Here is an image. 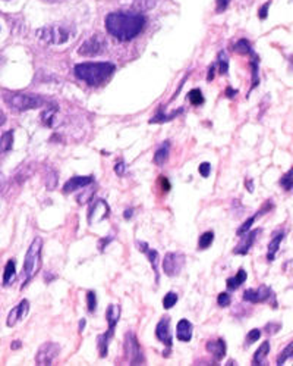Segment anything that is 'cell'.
Listing matches in <instances>:
<instances>
[{
  "label": "cell",
  "mask_w": 293,
  "mask_h": 366,
  "mask_svg": "<svg viewBox=\"0 0 293 366\" xmlns=\"http://www.w3.org/2000/svg\"><path fill=\"white\" fill-rule=\"evenodd\" d=\"M145 25V18L133 12H113L106 18L107 31L119 42H129L138 35Z\"/></svg>",
  "instance_id": "obj_1"
},
{
  "label": "cell",
  "mask_w": 293,
  "mask_h": 366,
  "mask_svg": "<svg viewBox=\"0 0 293 366\" xmlns=\"http://www.w3.org/2000/svg\"><path fill=\"white\" fill-rule=\"evenodd\" d=\"M78 79L85 81L88 86H100L107 81L114 72V65L110 62H90V64H80L73 69Z\"/></svg>",
  "instance_id": "obj_2"
},
{
  "label": "cell",
  "mask_w": 293,
  "mask_h": 366,
  "mask_svg": "<svg viewBox=\"0 0 293 366\" xmlns=\"http://www.w3.org/2000/svg\"><path fill=\"white\" fill-rule=\"evenodd\" d=\"M42 252H43V240L40 237H35L34 241L30 244L28 252L25 256V262H24V268H23V284L21 287L24 288L37 274L40 271L42 268Z\"/></svg>",
  "instance_id": "obj_3"
},
{
  "label": "cell",
  "mask_w": 293,
  "mask_h": 366,
  "mask_svg": "<svg viewBox=\"0 0 293 366\" xmlns=\"http://www.w3.org/2000/svg\"><path fill=\"white\" fill-rule=\"evenodd\" d=\"M73 34H75V31L72 27L62 25V24L44 27L37 31V37L40 38L42 42H44L47 45H56V46L68 43L73 37Z\"/></svg>",
  "instance_id": "obj_4"
},
{
  "label": "cell",
  "mask_w": 293,
  "mask_h": 366,
  "mask_svg": "<svg viewBox=\"0 0 293 366\" xmlns=\"http://www.w3.org/2000/svg\"><path fill=\"white\" fill-rule=\"evenodd\" d=\"M5 102L18 112H25L30 109L42 108L44 101L37 94H25V93H8L5 94Z\"/></svg>",
  "instance_id": "obj_5"
},
{
  "label": "cell",
  "mask_w": 293,
  "mask_h": 366,
  "mask_svg": "<svg viewBox=\"0 0 293 366\" xmlns=\"http://www.w3.org/2000/svg\"><path fill=\"white\" fill-rule=\"evenodd\" d=\"M125 355L131 365H144L145 363V356H144V352L138 343V338H136L135 334H132V333H128L125 336Z\"/></svg>",
  "instance_id": "obj_6"
},
{
  "label": "cell",
  "mask_w": 293,
  "mask_h": 366,
  "mask_svg": "<svg viewBox=\"0 0 293 366\" xmlns=\"http://www.w3.org/2000/svg\"><path fill=\"white\" fill-rule=\"evenodd\" d=\"M59 353H61V345L53 341L44 343L40 349H38L35 355V363L37 365H52Z\"/></svg>",
  "instance_id": "obj_7"
},
{
  "label": "cell",
  "mask_w": 293,
  "mask_h": 366,
  "mask_svg": "<svg viewBox=\"0 0 293 366\" xmlns=\"http://www.w3.org/2000/svg\"><path fill=\"white\" fill-rule=\"evenodd\" d=\"M185 255L182 253H167L163 259V271L169 277H178L185 265Z\"/></svg>",
  "instance_id": "obj_8"
},
{
  "label": "cell",
  "mask_w": 293,
  "mask_h": 366,
  "mask_svg": "<svg viewBox=\"0 0 293 366\" xmlns=\"http://www.w3.org/2000/svg\"><path fill=\"white\" fill-rule=\"evenodd\" d=\"M107 47L106 43V38L103 35L95 34L91 38H88L87 42H84V45L78 50L81 56H97V55H102Z\"/></svg>",
  "instance_id": "obj_9"
},
{
  "label": "cell",
  "mask_w": 293,
  "mask_h": 366,
  "mask_svg": "<svg viewBox=\"0 0 293 366\" xmlns=\"http://www.w3.org/2000/svg\"><path fill=\"white\" fill-rule=\"evenodd\" d=\"M244 300L249 302V303H267V302L273 300L275 303H277L275 293H273L271 288L267 285H261V287L256 288V290L249 288V290H246L244 293Z\"/></svg>",
  "instance_id": "obj_10"
},
{
  "label": "cell",
  "mask_w": 293,
  "mask_h": 366,
  "mask_svg": "<svg viewBox=\"0 0 293 366\" xmlns=\"http://www.w3.org/2000/svg\"><path fill=\"white\" fill-rule=\"evenodd\" d=\"M155 337L160 343H163L166 348L170 350L173 345V337H172V328H170V318L169 316H163L157 326H155Z\"/></svg>",
  "instance_id": "obj_11"
},
{
  "label": "cell",
  "mask_w": 293,
  "mask_h": 366,
  "mask_svg": "<svg viewBox=\"0 0 293 366\" xmlns=\"http://www.w3.org/2000/svg\"><path fill=\"white\" fill-rule=\"evenodd\" d=\"M245 234H246V233H245ZM260 234H261V229H260V228H257V229H252V228H251V229L248 231V234L241 240V243L233 248V253H234V255H241V256L248 255L251 247L253 246V243L257 241V239H258Z\"/></svg>",
  "instance_id": "obj_12"
},
{
  "label": "cell",
  "mask_w": 293,
  "mask_h": 366,
  "mask_svg": "<svg viewBox=\"0 0 293 366\" xmlns=\"http://www.w3.org/2000/svg\"><path fill=\"white\" fill-rule=\"evenodd\" d=\"M109 214H110L109 205H107L104 200H97V202L91 206V209H90V212H88L87 221H88L90 225H92V224H95V222L103 221L104 218H107Z\"/></svg>",
  "instance_id": "obj_13"
},
{
  "label": "cell",
  "mask_w": 293,
  "mask_h": 366,
  "mask_svg": "<svg viewBox=\"0 0 293 366\" xmlns=\"http://www.w3.org/2000/svg\"><path fill=\"white\" fill-rule=\"evenodd\" d=\"M30 314V302L27 299H24L18 306H15L13 309L9 312L8 319H6V325L8 326H15L19 321H23L27 315Z\"/></svg>",
  "instance_id": "obj_14"
},
{
  "label": "cell",
  "mask_w": 293,
  "mask_h": 366,
  "mask_svg": "<svg viewBox=\"0 0 293 366\" xmlns=\"http://www.w3.org/2000/svg\"><path fill=\"white\" fill-rule=\"evenodd\" d=\"M207 352L214 358L216 362H220L226 356V343L223 338L210 340L207 343Z\"/></svg>",
  "instance_id": "obj_15"
},
{
  "label": "cell",
  "mask_w": 293,
  "mask_h": 366,
  "mask_svg": "<svg viewBox=\"0 0 293 366\" xmlns=\"http://www.w3.org/2000/svg\"><path fill=\"white\" fill-rule=\"evenodd\" d=\"M94 183L92 177H73L68 180L64 185V193H73L83 187H88Z\"/></svg>",
  "instance_id": "obj_16"
},
{
  "label": "cell",
  "mask_w": 293,
  "mask_h": 366,
  "mask_svg": "<svg viewBox=\"0 0 293 366\" xmlns=\"http://www.w3.org/2000/svg\"><path fill=\"white\" fill-rule=\"evenodd\" d=\"M114 336V328H109L104 334L99 336L97 338V348H99V355L100 358H106L109 353V343Z\"/></svg>",
  "instance_id": "obj_17"
},
{
  "label": "cell",
  "mask_w": 293,
  "mask_h": 366,
  "mask_svg": "<svg viewBox=\"0 0 293 366\" xmlns=\"http://www.w3.org/2000/svg\"><path fill=\"white\" fill-rule=\"evenodd\" d=\"M192 333H193V326L188 319H181L178 324V328H176V334H178V338L181 341H191L192 338Z\"/></svg>",
  "instance_id": "obj_18"
},
{
  "label": "cell",
  "mask_w": 293,
  "mask_h": 366,
  "mask_svg": "<svg viewBox=\"0 0 293 366\" xmlns=\"http://www.w3.org/2000/svg\"><path fill=\"white\" fill-rule=\"evenodd\" d=\"M285 236H286L285 231H280V233L275 234V237H273V240L270 241V244H268V253H267V259H268V262H273V261L276 259V255H277V252H279L280 243L283 241Z\"/></svg>",
  "instance_id": "obj_19"
},
{
  "label": "cell",
  "mask_w": 293,
  "mask_h": 366,
  "mask_svg": "<svg viewBox=\"0 0 293 366\" xmlns=\"http://www.w3.org/2000/svg\"><path fill=\"white\" fill-rule=\"evenodd\" d=\"M169 156H170V142L166 140V142L162 143V146L157 149V151H155L154 164L162 166V165H165L167 162Z\"/></svg>",
  "instance_id": "obj_20"
},
{
  "label": "cell",
  "mask_w": 293,
  "mask_h": 366,
  "mask_svg": "<svg viewBox=\"0 0 293 366\" xmlns=\"http://www.w3.org/2000/svg\"><path fill=\"white\" fill-rule=\"evenodd\" d=\"M271 207H273V205H271V203H268L265 209L263 207V209H261L260 212H257V214H256V215H253V217H251L249 219H246V221H245V222H244V224H242V225L239 227V229L237 231V234H238V236H244L245 233H248V231H249V229L252 228L253 222H256V221L258 219V217H260V215H263V214H265V212H268V210H270Z\"/></svg>",
  "instance_id": "obj_21"
},
{
  "label": "cell",
  "mask_w": 293,
  "mask_h": 366,
  "mask_svg": "<svg viewBox=\"0 0 293 366\" xmlns=\"http://www.w3.org/2000/svg\"><path fill=\"white\" fill-rule=\"evenodd\" d=\"M106 319L109 324V328H114L117 321L121 319V306L119 304H109L107 312H106Z\"/></svg>",
  "instance_id": "obj_22"
},
{
  "label": "cell",
  "mask_w": 293,
  "mask_h": 366,
  "mask_svg": "<svg viewBox=\"0 0 293 366\" xmlns=\"http://www.w3.org/2000/svg\"><path fill=\"white\" fill-rule=\"evenodd\" d=\"M270 353V343L268 341H264L260 348L256 350V353H253L252 356V365L256 366H260L264 363V359L268 356Z\"/></svg>",
  "instance_id": "obj_23"
},
{
  "label": "cell",
  "mask_w": 293,
  "mask_h": 366,
  "mask_svg": "<svg viewBox=\"0 0 293 366\" xmlns=\"http://www.w3.org/2000/svg\"><path fill=\"white\" fill-rule=\"evenodd\" d=\"M246 271L245 269H239V271L237 273V275L234 277H232V278H229L227 281H226V285H227V288L229 290H238V288L246 281Z\"/></svg>",
  "instance_id": "obj_24"
},
{
  "label": "cell",
  "mask_w": 293,
  "mask_h": 366,
  "mask_svg": "<svg viewBox=\"0 0 293 366\" xmlns=\"http://www.w3.org/2000/svg\"><path fill=\"white\" fill-rule=\"evenodd\" d=\"M182 112H184V109H178V110H174V112L170 113V115H166L165 112L159 110L157 113H155V117H153V118L150 120V124H163V122L172 121V120H174L176 117H178V115H181Z\"/></svg>",
  "instance_id": "obj_25"
},
{
  "label": "cell",
  "mask_w": 293,
  "mask_h": 366,
  "mask_svg": "<svg viewBox=\"0 0 293 366\" xmlns=\"http://www.w3.org/2000/svg\"><path fill=\"white\" fill-rule=\"evenodd\" d=\"M15 280H16V266H15V261L11 259L6 263L5 273H4V285H11Z\"/></svg>",
  "instance_id": "obj_26"
},
{
  "label": "cell",
  "mask_w": 293,
  "mask_h": 366,
  "mask_svg": "<svg viewBox=\"0 0 293 366\" xmlns=\"http://www.w3.org/2000/svg\"><path fill=\"white\" fill-rule=\"evenodd\" d=\"M12 146H13V131H8L2 134V137H0V155L9 151Z\"/></svg>",
  "instance_id": "obj_27"
},
{
  "label": "cell",
  "mask_w": 293,
  "mask_h": 366,
  "mask_svg": "<svg viewBox=\"0 0 293 366\" xmlns=\"http://www.w3.org/2000/svg\"><path fill=\"white\" fill-rule=\"evenodd\" d=\"M145 255H147V258H148V261H150V263H151V268L154 269V273H155V282L159 284V281H160L159 268H157V263H159V253L155 252V250H148V248H147Z\"/></svg>",
  "instance_id": "obj_28"
},
{
  "label": "cell",
  "mask_w": 293,
  "mask_h": 366,
  "mask_svg": "<svg viewBox=\"0 0 293 366\" xmlns=\"http://www.w3.org/2000/svg\"><path fill=\"white\" fill-rule=\"evenodd\" d=\"M213 241H214V233L213 231H207V233H204L198 240V248L205 250L213 244Z\"/></svg>",
  "instance_id": "obj_29"
},
{
  "label": "cell",
  "mask_w": 293,
  "mask_h": 366,
  "mask_svg": "<svg viewBox=\"0 0 293 366\" xmlns=\"http://www.w3.org/2000/svg\"><path fill=\"white\" fill-rule=\"evenodd\" d=\"M188 98H189V101H191V103H192L193 106H200V105L204 103V96H203V93H201L200 88L192 90V91L188 94Z\"/></svg>",
  "instance_id": "obj_30"
},
{
  "label": "cell",
  "mask_w": 293,
  "mask_h": 366,
  "mask_svg": "<svg viewBox=\"0 0 293 366\" xmlns=\"http://www.w3.org/2000/svg\"><path fill=\"white\" fill-rule=\"evenodd\" d=\"M178 294L176 293H173V292H170V293H167L166 296H165V299H163V307L166 311H169V309H172V307L178 303Z\"/></svg>",
  "instance_id": "obj_31"
},
{
  "label": "cell",
  "mask_w": 293,
  "mask_h": 366,
  "mask_svg": "<svg viewBox=\"0 0 293 366\" xmlns=\"http://www.w3.org/2000/svg\"><path fill=\"white\" fill-rule=\"evenodd\" d=\"M234 52L241 53V55H251L252 53V47L248 43V40H239L237 45H234Z\"/></svg>",
  "instance_id": "obj_32"
},
{
  "label": "cell",
  "mask_w": 293,
  "mask_h": 366,
  "mask_svg": "<svg viewBox=\"0 0 293 366\" xmlns=\"http://www.w3.org/2000/svg\"><path fill=\"white\" fill-rule=\"evenodd\" d=\"M280 185L283 187L285 191H292V187H293V171L290 169L287 174L283 176V178L280 180Z\"/></svg>",
  "instance_id": "obj_33"
},
{
  "label": "cell",
  "mask_w": 293,
  "mask_h": 366,
  "mask_svg": "<svg viewBox=\"0 0 293 366\" xmlns=\"http://www.w3.org/2000/svg\"><path fill=\"white\" fill-rule=\"evenodd\" d=\"M54 113H56V110H53L52 108L50 109H47L46 112H43V115H42V120H43V122H44V125L46 127H53L54 124Z\"/></svg>",
  "instance_id": "obj_34"
},
{
  "label": "cell",
  "mask_w": 293,
  "mask_h": 366,
  "mask_svg": "<svg viewBox=\"0 0 293 366\" xmlns=\"http://www.w3.org/2000/svg\"><path fill=\"white\" fill-rule=\"evenodd\" d=\"M87 307H88V312H95L97 309V294L94 292H88L87 293Z\"/></svg>",
  "instance_id": "obj_35"
},
{
  "label": "cell",
  "mask_w": 293,
  "mask_h": 366,
  "mask_svg": "<svg viewBox=\"0 0 293 366\" xmlns=\"http://www.w3.org/2000/svg\"><path fill=\"white\" fill-rule=\"evenodd\" d=\"M292 355H293V344L289 343L287 348H285V350L282 352V355L279 356V360H277V365H283L287 359H292Z\"/></svg>",
  "instance_id": "obj_36"
},
{
  "label": "cell",
  "mask_w": 293,
  "mask_h": 366,
  "mask_svg": "<svg viewBox=\"0 0 293 366\" xmlns=\"http://www.w3.org/2000/svg\"><path fill=\"white\" fill-rule=\"evenodd\" d=\"M219 69H220L222 75H225L229 69V59L225 52H220V55H219Z\"/></svg>",
  "instance_id": "obj_37"
},
{
  "label": "cell",
  "mask_w": 293,
  "mask_h": 366,
  "mask_svg": "<svg viewBox=\"0 0 293 366\" xmlns=\"http://www.w3.org/2000/svg\"><path fill=\"white\" fill-rule=\"evenodd\" d=\"M260 337H261V330H252V331H249L248 333V336H246V345H249V344H253L256 341H258L260 340Z\"/></svg>",
  "instance_id": "obj_38"
},
{
  "label": "cell",
  "mask_w": 293,
  "mask_h": 366,
  "mask_svg": "<svg viewBox=\"0 0 293 366\" xmlns=\"http://www.w3.org/2000/svg\"><path fill=\"white\" fill-rule=\"evenodd\" d=\"M198 171H200V176H201V177L208 178L210 174H211V165H210V162H203V164L200 165Z\"/></svg>",
  "instance_id": "obj_39"
},
{
  "label": "cell",
  "mask_w": 293,
  "mask_h": 366,
  "mask_svg": "<svg viewBox=\"0 0 293 366\" xmlns=\"http://www.w3.org/2000/svg\"><path fill=\"white\" fill-rule=\"evenodd\" d=\"M230 294L229 293H220L217 297V303L220 307H227L230 304Z\"/></svg>",
  "instance_id": "obj_40"
},
{
  "label": "cell",
  "mask_w": 293,
  "mask_h": 366,
  "mask_svg": "<svg viewBox=\"0 0 293 366\" xmlns=\"http://www.w3.org/2000/svg\"><path fill=\"white\" fill-rule=\"evenodd\" d=\"M94 196V190L88 191V193H83V195H80V198H78V202H80L81 205H85L87 202H90Z\"/></svg>",
  "instance_id": "obj_41"
},
{
  "label": "cell",
  "mask_w": 293,
  "mask_h": 366,
  "mask_svg": "<svg viewBox=\"0 0 293 366\" xmlns=\"http://www.w3.org/2000/svg\"><path fill=\"white\" fill-rule=\"evenodd\" d=\"M125 169H126V165L121 161V162H117L116 165H114V172H116V176H119V177H122L124 174H125Z\"/></svg>",
  "instance_id": "obj_42"
},
{
  "label": "cell",
  "mask_w": 293,
  "mask_h": 366,
  "mask_svg": "<svg viewBox=\"0 0 293 366\" xmlns=\"http://www.w3.org/2000/svg\"><path fill=\"white\" fill-rule=\"evenodd\" d=\"M229 4H230V0H217V12L219 13H222V12H225L227 8H229Z\"/></svg>",
  "instance_id": "obj_43"
},
{
  "label": "cell",
  "mask_w": 293,
  "mask_h": 366,
  "mask_svg": "<svg viewBox=\"0 0 293 366\" xmlns=\"http://www.w3.org/2000/svg\"><path fill=\"white\" fill-rule=\"evenodd\" d=\"M282 328V325L280 324H268L267 326H265V331L268 333V334H275V333H277L279 330Z\"/></svg>",
  "instance_id": "obj_44"
},
{
  "label": "cell",
  "mask_w": 293,
  "mask_h": 366,
  "mask_svg": "<svg viewBox=\"0 0 293 366\" xmlns=\"http://www.w3.org/2000/svg\"><path fill=\"white\" fill-rule=\"evenodd\" d=\"M159 183H160V185H162V188H163V191H169L170 190V183H169V180L166 178V177H160L159 178Z\"/></svg>",
  "instance_id": "obj_45"
},
{
  "label": "cell",
  "mask_w": 293,
  "mask_h": 366,
  "mask_svg": "<svg viewBox=\"0 0 293 366\" xmlns=\"http://www.w3.org/2000/svg\"><path fill=\"white\" fill-rule=\"evenodd\" d=\"M110 243H112V237L102 239V240H100V243H99V248H100V252H104V250H106V246H107V244H110Z\"/></svg>",
  "instance_id": "obj_46"
},
{
  "label": "cell",
  "mask_w": 293,
  "mask_h": 366,
  "mask_svg": "<svg viewBox=\"0 0 293 366\" xmlns=\"http://www.w3.org/2000/svg\"><path fill=\"white\" fill-rule=\"evenodd\" d=\"M132 215H133V209H132V207H129V209H126V210L124 212V218L128 219V221L132 218Z\"/></svg>",
  "instance_id": "obj_47"
},
{
  "label": "cell",
  "mask_w": 293,
  "mask_h": 366,
  "mask_svg": "<svg viewBox=\"0 0 293 366\" xmlns=\"http://www.w3.org/2000/svg\"><path fill=\"white\" fill-rule=\"evenodd\" d=\"M138 247H140V250H141L143 253H145L147 248H148V244H145V243H143V241H138Z\"/></svg>",
  "instance_id": "obj_48"
},
{
  "label": "cell",
  "mask_w": 293,
  "mask_h": 366,
  "mask_svg": "<svg viewBox=\"0 0 293 366\" xmlns=\"http://www.w3.org/2000/svg\"><path fill=\"white\" fill-rule=\"evenodd\" d=\"M5 122H6V115L0 110V127H2Z\"/></svg>",
  "instance_id": "obj_49"
},
{
  "label": "cell",
  "mask_w": 293,
  "mask_h": 366,
  "mask_svg": "<svg viewBox=\"0 0 293 366\" xmlns=\"http://www.w3.org/2000/svg\"><path fill=\"white\" fill-rule=\"evenodd\" d=\"M21 345H23V343H21V341H13V343H12V349H13V350L21 349Z\"/></svg>",
  "instance_id": "obj_50"
},
{
  "label": "cell",
  "mask_w": 293,
  "mask_h": 366,
  "mask_svg": "<svg viewBox=\"0 0 293 366\" xmlns=\"http://www.w3.org/2000/svg\"><path fill=\"white\" fill-rule=\"evenodd\" d=\"M226 94H227V98H233V96L234 94H237V91H234V90H232L230 87L226 90Z\"/></svg>",
  "instance_id": "obj_51"
},
{
  "label": "cell",
  "mask_w": 293,
  "mask_h": 366,
  "mask_svg": "<svg viewBox=\"0 0 293 366\" xmlns=\"http://www.w3.org/2000/svg\"><path fill=\"white\" fill-rule=\"evenodd\" d=\"M267 8H268V5H267L265 8H263V9H261V12H260V18H261V19L267 18Z\"/></svg>",
  "instance_id": "obj_52"
},
{
  "label": "cell",
  "mask_w": 293,
  "mask_h": 366,
  "mask_svg": "<svg viewBox=\"0 0 293 366\" xmlns=\"http://www.w3.org/2000/svg\"><path fill=\"white\" fill-rule=\"evenodd\" d=\"M213 79H214V67H211V68H210V72H208V80L211 81Z\"/></svg>",
  "instance_id": "obj_53"
},
{
  "label": "cell",
  "mask_w": 293,
  "mask_h": 366,
  "mask_svg": "<svg viewBox=\"0 0 293 366\" xmlns=\"http://www.w3.org/2000/svg\"><path fill=\"white\" fill-rule=\"evenodd\" d=\"M4 184H5V177H4V174H2V172H0V190H2Z\"/></svg>",
  "instance_id": "obj_54"
},
{
  "label": "cell",
  "mask_w": 293,
  "mask_h": 366,
  "mask_svg": "<svg viewBox=\"0 0 293 366\" xmlns=\"http://www.w3.org/2000/svg\"><path fill=\"white\" fill-rule=\"evenodd\" d=\"M85 328V319L80 321V331H83Z\"/></svg>",
  "instance_id": "obj_55"
},
{
  "label": "cell",
  "mask_w": 293,
  "mask_h": 366,
  "mask_svg": "<svg viewBox=\"0 0 293 366\" xmlns=\"http://www.w3.org/2000/svg\"><path fill=\"white\" fill-rule=\"evenodd\" d=\"M245 184H246V188H248V191H253V184H251V181H246Z\"/></svg>",
  "instance_id": "obj_56"
}]
</instances>
